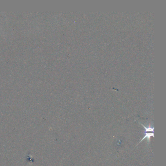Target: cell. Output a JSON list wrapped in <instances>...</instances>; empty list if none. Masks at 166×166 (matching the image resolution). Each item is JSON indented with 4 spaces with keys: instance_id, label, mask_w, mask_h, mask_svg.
I'll return each instance as SVG.
<instances>
[{
    "instance_id": "cell-1",
    "label": "cell",
    "mask_w": 166,
    "mask_h": 166,
    "mask_svg": "<svg viewBox=\"0 0 166 166\" xmlns=\"http://www.w3.org/2000/svg\"><path fill=\"white\" fill-rule=\"evenodd\" d=\"M140 124L145 128V136H144V137L141 139V140L139 142V143H141L142 141L144 140L145 139H147L148 140V141H149L150 140L151 137H154V133H153V131H154V127L153 126H151V125H150L148 127H146L145 126H144V125H143L142 124L140 123ZM138 143V144H139Z\"/></svg>"
}]
</instances>
